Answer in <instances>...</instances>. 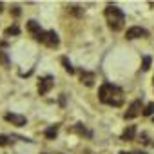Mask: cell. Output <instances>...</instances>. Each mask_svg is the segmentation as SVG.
<instances>
[{
	"label": "cell",
	"instance_id": "cell-17",
	"mask_svg": "<svg viewBox=\"0 0 154 154\" xmlns=\"http://www.w3.org/2000/svg\"><path fill=\"white\" fill-rule=\"evenodd\" d=\"M150 63H152V60H150V56H143V62H141V69H143V71H147V69H150Z\"/></svg>",
	"mask_w": 154,
	"mask_h": 154
},
{
	"label": "cell",
	"instance_id": "cell-7",
	"mask_svg": "<svg viewBox=\"0 0 154 154\" xmlns=\"http://www.w3.org/2000/svg\"><path fill=\"white\" fill-rule=\"evenodd\" d=\"M4 120L9 122V123H13V125H17V127H24V125L27 123L26 116H22V114H15V112H8V114L4 116Z\"/></svg>",
	"mask_w": 154,
	"mask_h": 154
},
{
	"label": "cell",
	"instance_id": "cell-12",
	"mask_svg": "<svg viewBox=\"0 0 154 154\" xmlns=\"http://www.w3.org/2000/svg\"><path fill=\"white\" fill-rule=\"evenodd\" d=\"M60 60H62V63H63V67H65V71H67L69 74H74V67L71 65V62H69V60H67L65 56H62Z\"/></svg>",
	"mask_w": 154,
	"mask_h": 154
},
{
	"label": "cell",
	"instance_id": "cell-14",
	"mask_svg": "<svg viewBox=\"0 0 154 154\" xmlns=\"http://www.w3.org/2000/svg\"><path fill=\"white\" fill-rule=\"evenodd\" d=\"M72 131H74V132H80V134H85V136H91V132H89L82 123H76V127H74Z\"/></svg>",
	"mask_w": 154,
	"mask_h": 154
},
{
	"label": "cell",
	"instance_id": "cell-6",
	"mask_svg": "<svg viewBox=\"0 0 154 154\" xmlns=\"http://www.w3.org/2000/svg\"><path fill=\"white\" fill-rule=\"evenodd\" d=\"M149 33H147V29H143V27H138V26H134V27H129L127 29V33H125V36H127V40H136V38H141V36H147Z\"/></svg>",
	"mask_w": 154,
	"mask_h": 154
},
{
	"label": "cell",
	"instance_id": "cell-2",
	"mask_svg": "<svg viewBox=\"0 0 154 154\" xmlns=\"http://www.w3.org/2000/svg\"><path fill=\"white\" fill-rule=\"evenodd\" d=\"M105 18H107V24L112 31H120L125 24V15L120 8L116 6H107L105 9Z\"/></svg>",
	"mask_w": 154,
	"mask_h": 154
},
{
	"label": "cell",
	"instance_id": "cell-13",
	"mask_svg": "<svg viewBox=\"0 0 154 154\" xmlns=\"http://www.w3.org/2000/svg\"><path fill=\"white\" fill-rule=\"evenodd\" d=\"M0 63H2L4 67H9V56H8V53L2 51V49H0Z\"/></svg>",
	"mask_w": 154,
	"mask_h": 154
},
{
	"label": "cell",
	"instance_id": "cell-16",
	"mask_svg": "<svg viewBox=\"0 0 154 154\" xmlns=\"http://www.w3.org/2000/svg\"><path fill=\"white\" fill-rule=\"evenodd\" d=\"M154 114V103H147L143 109V116H152Z\"/></svg>",
	"mask_w": 154,
	"mask_h": 154
},
{
	"label": "cell",
	"instance_id": "cell-5",
	"mask_svg": "<svg viewBox=\"0 0 154 154\" xmlns=\"http://www.w3.org/2000/svg\"><path fill=\"white\" fill-rule=\"evenodd\" d=\"M141 102L140 100H134L131 105H129V109H127V112L123 114L125 116V120H132V118H136L138 114H141Z\"/></svg>",
	"mask_w": 154,
	"mask_h": 154
},
{
	"label": "cell",
	"instance_id": "cell-11",
	"mask_svg": "<svg viewBox=\"0 0 154 154\" xmlns=\"http://www.w3.org/2000/svg\"><path fill=\"white\" fill-rule=\"evenodd\" d=\"M45 138H49V140H54L56 138V134H58V125H53V127H49V129H45Z\"/></svg>",
	"mask_w": 154,
	"mask_h": 154
},
{
	"label": "cell",
	"instance_id": "cell-20",
	"mask_svg": "<svg viewBox=\"0 0 154 154\" xmlns=\"http://www.w3.org/2000/svg\"><path fill=\"white\" fill-rule=\"evenodd\" d=\"M120 154H136V152H120Z\"/></svg>",
	"mask_w": 154,
	"mask_h": 154
},
{
	"label": "cell",
	"instance_id": "cell-15",
	"mask_svg": "<svg viewBox=\"0 0 154 154\" xmlns=\"http://www.w3.org/2000/svg\"><path fill=\"white\" fill-rule=\"evenodd\" d=\"M18 33H20L18 26H11V27L6 29V36H15V35H18Z\"/></svg>",
	"mask_w": 154,
	"mask_h": 154
},
{
	"label": "cell",
	"instance_id": "cell-22",
	"mask_svg": "<svg viewBox=\"0 0 154 154\" xmlns=\"http://www.w3.org/2000/svg\"><path fill=\"white\" fill-rule=\"evenodd\" d=\"M44 154H45V152H44Z\"/></svg>",
	"mask_w": 154,
	"mask_h": 154
},
{
	"label": "cell",
	"instance_id": "cell-4",
	"mask_svg": "<svg viewBox=\"0 0 154 154\" xmlns=\"http://www.w3.org/2000/svg\"><path fill=\"white\" fill-rule=\"evenodd\" d=\"M53 85H54L53 76H44V78H40V82H38V93L44 96L53 89Z\"/></svg>",
	"mask_w": 154,
	"mask_h": 154
},
{
	"label": "cell",
	"instance_id": "cell-21",
	"mask_svg": "<svg viewBox=\"0 0 154 154\" xmlns=\"http://www.w3.org/2000/svg\"><path fill=\"white\" fill-rule=\"evenodd\" d=\"M2 8H4V6H2V2H0V11H2Z\"/></svg>",
	"mask_w": 154,
	"mask_h": 154
},
{
	"label": "cell",
	"instance_id": "cell-3",
	"mask_svg": "<svg viewBox=\"0 0 154 154\" xmlns=\"http://www.w3.org/2000/svg\"><path fill=\"white\" fill-rule=\"evenodd\" d=\"M35 38H36L38 42H42L44 45H47L49 49H56V47L60 45V38H58V35H56L54 31H42V33H38Z\"/></svg>",
	"mask_w": 154,
	"mask_h": 154
},
{
	"label": "cell",
	"instance_id": "cell-1",
	"mask_svg": "<svg viewBox=\"0 0 154 154\" xmlns=\"http://www.w3.org/2000/svg\"><path fill=\"white\" fill-rule=\"evenodd\" d=\"M98 96H100L102 103H107V105H112V107H120L123 103V91L118 85L111 84V82L102 84V87L98 91Z\"/></svg>",
	"mask_w": 154,
	"mask_h": 154
},
{
	"label": "cell",
	"instance_id": "cell-10",
	"mask_svg": "<svg viewBox=\"0 0 154 154\" xmlns=\"http://www.w3.org/2000/svg\"><path fill=\"white\" fill-rule=\"evenodd\" d=\"M27 29L33 33V36H36L38 33H42V29H40V24H38L36 20H29V22H27Z\"/></svg>",
	"mask_w": 154,
	"mask_h": 154
},
{
	"label": "cell",
	"instance_id": "cell-18",
	"mask_svg": "<svg viewBox=\"0 0 154 154\" xmlns=\"http://www.w3.org/2000/svg\"><path fill=\"white\" fill-rule=\"evenodd\" d=\"M11 143V138L9 136H4V134H0V147H6Z\"/></svg>",
	"mask_w": 154,
	"mask_h": 154
},
{
	"label": "cell",
	"instance_id": "cell-9",
	"mask_svg": "<svg viewBox=\"0 0 154 154\" xmlns=\"http://www.w3.org/2000/svg\"><path fill=\"white\" fill-rule=\"evenodd\" d=\"M134 138H136V127H134V125H129V127L123 131L122 140H123V141H132Z\"/></svg>",
	"mask_w": 154,
	"mask_h": 154
},
{
	"label": "cell",
	"instance_id": "cell-19",
	"mask_svg": "<svg viewBox=\"0 0 154 154\" xmlns=\"http://www.w3.org/2000/svg\"><path fill=\"white\" fill-rule=\"evenodd\" d=\"M13 15L18 17V15H20V8H13Z\"/></svg>",
	"mask_w": 154,
	"mask_h": 154
},
{
	"label": "cell",
	"instance_id": "cell-8",
	"mask_svg": "<svg viewBox=\"0 0 154 154\" xmlns=\"http://www.w3.org/2000/svg\"><path fill=\"white\" fill-rule=\"evenodd\" d=\"M94 78H96V76H94L93 72H87V71H82V74H80V80H82V84H85L87 87H93V84H94Z\"/></svg>",
	"mask_w": 154,
	"mask_h": 154
}]
</instances>
